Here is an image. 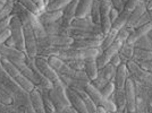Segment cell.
<instances>
[{
	"label": "cell",
	"mask_w": 152,
	"mask_h": 113,
	"mask_svg": "<svg viewBox=\"0 0 152 113\" xmlns=\"http://www.w3.org/2000/svg\"><path fill=\"white\" fill-rule=\"evenodd\" d=\"M17 7H18V13L20 14V16H18V17L20 19V22H22L23 31H24L26 56H28V58H32V59H35V56L38 54V44H37L35 34H34V31H33V28H32L27 17H26L25 13H24L25 8L22 6L20 4H18Z\"/></svg>",
	"instance_id": "1"
},
{
	"label": "cell",
	"mask_w": 152,
	"mask_h": 113,
	"mask_svg": "<svg viewBox=\"0 0 152 113\" xmlns=\"http://www.w3.org/2000/svg\"><path fill=\"white\" fill-rule=\"evenodd\" d=\"M0 62L2 64V67L5 68V71L13 78L15 82L18 84L20 87H23L28 93H31L32 91L35 88V85L31 80H28L24 75H22V72L17 69V67L15 64H13L9 60H7L5 58H1Z\"/></svg>",
	"instance_id": "2"
},
{
	"label": "cell",
	"mask_w": 152,
	"mask_h": 113,
	"mask_svg": "<svg viewBox=\"0 0 152 113\" xmlns=\"http://www.w3.org/2000/svg\"><path fill=\"white\" fill-rule=\"evenodd\" d=\"M84 91L90 96V99L94 102L96 106H103L108 113L117 112V106H116V104H115V102L113 101V99L111 97L110 99H104L103 95L101 94V92L98 88H95L91 83H89L85 86Z\"/></svg>",
	"instance_id": "3"
},
{
	"label": "cell",
	"mask_w": 152,
	"mask_h": 113,
	"mask_svg": "<svg viewBox=\"0 0 152 113\" xmlns=\"http://www.w3.org/2000/svg\"><path fill=\"white\" fill-rule=\"evenodd\" d=\"M9 30L12 33L10 36L15 41V48L25 52V40H24L23 25H22V22L17 15L12 16L10 23H9Z\"/></svg>",
	"instance_id": "4"
},
{
	"label": "cell",
	"mask_w": 152,
	"mask_h": 113,
	"mask_svg": "<svg viewBox=\"0 0 152 113\" xmlns=\"http://www.w3.org/2000/svg\"><path fill=\"white\" fill-rule=\"evenodd\" d=\"M74 42V38L65 35H51L47 34L45 38H38L37 44L38 48H45V46H69Z\"/></svg>",
	"instance_id": "5"
},
{
	"label": "cell",
	"mask_w": 152,
	"mask_h": 113,
	"mask_svg": "<svg viewBox=\"0 0 152 113\" xmlns=\"http://www.w3.org/2000/svg\"><path fill=\"white\" fill-rule=\"evenodd\" d=\"M35 64H37L38 69L40 70V72H41L42 75H45V77H47V78L52 83L53 87H55V86L65 85V84L61 82L59 75L51 68V66L48 63V60H47L45 58H43V56L37 58V59H35Z\"/></svg>",
	"instance_id": "6"
},
{
	"label": "cell",
	"mask_w": 152,
	"mask_h": 113,
	"mask_svg": "<svg viewBox=\"0 0 152 113\" xmlns=\"http://www.w3.org/2000/svg\"><path fill=\"white\" fill-rule=\"evenodd\" d=\"M126 67L128 72L132 74L134 78H136L139 82L152 86V72L141 68L137 62L134 60H128L126 62Z\"/></svg>",
	"instance_id": "7"
},
{
	"label": "cell",
	"mask_w": 152,
	"mask_h": 113,
	"mask_svg": "<svg viewBox=\"0 0 152 113\" xmlns=\"http://www.w3.org/2000/svg\"><path fill=\"white\" fill-rule=\"evenodd\" d=\"M0 56H1V58H5L7 60H9L10 62H13V61H25L26 58H27L24 51H20L16 48L7 46L5 43L0 45Z\"/></svg>",
	"instance_id": "8"
},
{
	"label": "cell",
	"mask_w": 152,
	"mask_h": 113,
	"mask_svg": "<svg viewBox=\"0 0 152 113\" xmlns=\"http://www.w3.org/2000/svg\"><path fill=\"white\" fill-rule=\"evenodd\" d=\"M125 100H126V111L127 112H135L136 111V95H135V87L133 80L127 78L125 86H124Z\"/></svg>",
	"instance_id": "9"
},
{
	"label": "cell",
	"mask_w": 152,
	"mask_h": 113,
	"mask_svg": "<svg viewBox=\"0 0 152 113\" xmlns=\"http://www.w3.org/2000/svg\"><path fill=\"white\" fill-rule=\"evenodd\" d=\"M66 93H67V96L69 99L70 105L75 109L78 113H89L88 110H86V106L83 102L82 97L76 93L75 89L70 87H66Z\"/></svg>",
	"instance_id": "10"
},
{
	"label": "cell",
	"mask_w": 152,
	"mask_h": 113,
	"mask_svg": "<svg viewBox=\"0 0 152 113\" xmlns=\"http://www.w3.org/2000/svg\"><path fill=\"white\" fill-rule=\"evenodd\" d=\"M103 38H81V40H74L70 48L73 49H99L102 44Z\"/></svg>",
	"instance_id": "11"
},
{
	"label": "cell",
	"mask_w": 152,
	"mask_h": 113,
	"mask_svg": "<svg viewBox=\"0 0 152 113\" xmlns=\"http://www.w3.org/2000/svg\"><path fill=\"white\" fill-rule=\"evenodd\" d=\"M24 13H25L26 17L28 19V22H30V24H31L33 31H34V34H35L37 40H38V38H45V35H47V32H45L43 25L40 23L38 16L34 15V14H32L31 12H28L26 8H25V10H24Z\"/></svg>",
	"instance_id": "12"
},
{
	"label": "cell",
	"mask_w": 152,
	"mask_h": 113,
	"mask_svg": "<svg viewBox=\"0 0 152 113\" xmlns=\"http://www.w3.org/2000/svg\"><path fill=\"white\" fill-rule=\"evenodd\" d=\"M78 2H80V0H73L63 9V17L60 20H61V24L64 26H70L73 19L75 18Z\"/></svg>",
	"instance_id": "13"
},
{
	"label": "cell",
	"mask_w": 152,
	"mask_h": 113,
	"mask_svg": "<svg viewBox=\"0 0 152 113\" xmlns=\"http://www.w3.org/2000/svg\"><path fill=\"white\" fill-rule=\"evenodd\" d=\"M128 75V70H127L126 63H121L117 68H116V75L114 78V84L116 89H124L125 83Z\"/></svg>",
	"instance_id": "14"
},
{
	"label": "cell",
	"mask_w": 152,
	"mask_h": 113,
	"mask_svg": "<svg viewBox=\"0 0 152 113\" xmlns=\"http://www.w3.org/2000/svg\"><path fill=\"white\" fill-rule=\"evenodd\" d=\"M146 10V2L145 1H143V0H140L139 5L136 6V8L134 9L132 13L129 14V17L127 19V23H126V27L128 28H133L134 24L139 20V18L143 15V14L145 13Z\"/></svg>",
	"instance_id": "15"
},
{
	"label": "cell",
	"mask_w": 152,
	"mask_h": 113,
	"mask_svg": "<svg viewBox=\"0 0 152 113\" xmlns=\"http://www.w3.org/2000/svg\"><path fill=\"white\" fill-rule=\"evenodd\" d=\"M13 64H15L17 67V69L22 72V75H24L28 79L31 80L35 86H39V80L37 78V75L35 72L32 70V68H30V66L25 62V61H13Z\"/></svg>",
	"instance_id": "16"
},
{
	"label": "cell",
	"mask_w": 152,
	"mask_h": 113,
	"mask_svg": "<svg viewBox=\"0 0 152 113\" xmlns=\"http://www.w3.org/2000/svg\"><path fill=\"white\" fill-rule=\"evenodd\" d=\"M39 17V20L42 25H47V24H51V23H56L58 20H60L63 17V10H52V12H48L45 10Z\"/></svg>",
	"instance_id": "17"
},
{
	"label": "cell",
	"mask_w": 152,
	"mask_h": 113,
	"mask_svg": "<svg viewBox=\"0 0 152 113\" xmlns=\"http://www.w3.org/2000/svg\"><path fill=\"white\" fill-rule=\"evenodd\" d=\"M30 97H31L32 106H33L34 113H45L41 92L38 91L37 88H34L31 93H30Z\"/></svg>",
	"instance_id": "18"
},
{
	"label": "cell",
	"mask_w": 152,
	"mask_h": 113,
	"mask_svg": "<svg viewBox=\"0 0 152 113\" xmlns=\"http://www.w3.org/2000/svg\"><path fill=\"white\" fill-rule=\"evenodd\" d=\"M96 58H88L84 60V71L88 75L89 79L92 82L98 77V66H96Z\"/></svg>",
	"instance_id": "19"
},
{
	"label": "cell",
	"mask_w": 152,
	"mask_h": 113,
	"mask_svg": "<svg viewBox=\"0 0 152 113\" xmlns=\"http://www.w3.org/2000/svg\"><path fill=\"white\" fill-rule=\"evenodd\" d=\"M94 0H80L78 6L76 9V18H83V17H88L92 8V4Z\"/></svg>",
	"instance_id": "20"
},
{
	"label": "cell",
	"mask_w": 152,
	"mask_h": 113,
	"mask_svg": "<svg viewBox=\"0 0 152 113\" xmlns=\"http://www.w3.org/2000/svg\"><path fill=\"white\" fill-rule=\"evenodd\" d=\"M115 75H116V68H115L111 63L109 62L108 64H106L102 69L99 70V72H98V78H100L102 80L109 83L115 78Z\"/></svg>",
	"instance_id": "21"
},
{
	"label": "cell",
	"mask_w": 152,
	"mask_h": 113,
	"mask_svg": "<svg viewBox=\"0 0 152 113\" xmlns=\"http://www.w3.org/2000/svg\"><path fill=\"white\" fill-rule=\"evenodd\" d=\"M74 89V88H73ZM76 93L80 95L81 97H82L83 102H84V104H85V106H86V110H88V112L89 113H96V105H95V103L93 101L90 99V96L86 93H85V91L84 89H75Z\"/></svg>",
	"instance_id": "22"
},
{
	"label": "cell",
	"mask_w": 152,
	"mask_h": 113,
	"mask_svg": "<svg viewBox=\"0 0 152 113\" xmlns=\"http://www.w3.org/2000/svg\"><path fill=\"white\" fill-rule=\"evenodd\" d=\"M115 104L117 106V112H123L126 109V100L124 89H116L115 91Z\"/></svg>",
	"instance_id": "23"
},
{
	"label": "cell",
	"mask_w": 152,
	"mask_h": 113,
	"mask_svg": "<svg viewBox=\"0 0 152 113\" xmlns=\"http://www.w3.org/2000/svg\"><path fill=\"white\" fill-rule=\"evenodd\" d=\"M128 17H129V13H127V12H125V10H123V12L118 15V17L116 18V20L111 24V28H114V30H116V31H121L123 27L126 26Z\"/></svg>",
	"instance_id": "24"
},
{
	"label": "cell",
	"mask_w": 152,
	"mask_h": 113,
	"mask_svg": "<svg viewBox=\"0 0 152 113\" xmlns=\"http://www.w3.org/2000/svg\"><path fill=\"white\" fill-rule=\"evenodd\" d=\"M134 48H140V49H144V50L152 51V38H149V35H143L140 38H137L133 43Z\"/></svg>",
	"instance_id": "25"
},
{
	"label": "cell",
	"mask_w": 152,
	"mask_h": 113,
	"mask_svg": "<svg viewBox=\"0 0 152 113\" xmlns=\"http://www.w3.org/2000/svg\"><path fill=\"white\" fill-rule=\"evenodd\" d=\"M90 16L92 22L96 24V25H100V19H101V14H100V0H94L93 4H92V8H91V12H90Z\"/></svg>",
	"instance_id": "26"
},
{
	"label": "cell",
	"mask_w": 152,
	"mask_h": 113,
	"mask_svg": "<svg viewBox=\"0 0 152 113\" xmlns=\"http://www.w3.org/2000/svg\"><path fill=\"white\" fill-rule=\"evenodd\" d=\"M133 52H134V46L133 44H128L127 42H124L121 48L119 49V54L121 56V60L125 58L126 62L128 60H132L133 58Z\"/></svg>",
	"instance_id": "27"
},
{
	"label": "cell",
	"mask_w": 152,
	"mask_h": 113,
	"mask_svg": "<svg viewBox=\"0 0 152 113\" xmlns=\"http://www.w3.org/2000/svg\"><path fill=\"white\" fill-rule=\"evenodd\" d=\"M117 34H118V31H116L114 28H111L108 34H106L104 36H103V40H102V44H101V48L102 51L106 50L108 46H110L111 44L115 42V40L117 38Z\"/></svg>",
	"instance_id": "28"
},
{
	"label": "cell",
	"mask_w": 152,
	"mask_h": 113,
	"mask_svg": "<svg viewBox=\"0 0 152 113\" xmlns=\"http://www.w3.org/2000/svg\"><path fill=\"white\" fill-rule=\"evenodd\" d=\"M73 0H53L49 2L45 6V10L48 12H52V10H63L65 7L69 4Z\"/></svg>",
	"instance_id": "29"
},
{
	"label": "cell",
	"mask_w": 152,
	"mask_h": 113,
	"mask_svg": "<svg viewBox=\"0 0 152 113\" xmlns=\"http://www.w3.org/2000/svg\"><path fill=\"white\" fill-rule=\"evenodd\" d=\"M133 56L136 60L140 61H145V60H151L152 59V51L140 49V48H134Z\"/></svg>",
	"instance_id": "30"
},
{
	"label": "cell",
	"mask_w": 152,
	"mask_h": 113,
	"mask_svg": "<svg viewBox=\"0 0 152 113\" xmlns=\"http://www.w3.org/2000/svg\"><path fill=\"white\" fill-rule=\"evenodd\" d=\"M15 7V0H6L4 7L0 9V20H4L5 18L9 17Z\"/></svg>",
	"instance_id": "31"
},
{
	"label": "cell",
	"mask_w": 152,
	"mask_h": 113,
	"mask_svg": "<svg viewBox=\"0 0 152 113\" xmlns=\"http://www.w3.org/2000/svg\"><path fill=\"white\" fill-rule=\"evenodd\" d=\"M41 94H42V100H43V105H45V113H57L56 109H55L53 104H52V102H51L50 97H49L48 91L43 89V92H41Z\"/></svg>",
	"instance_id": "32"
},
{
	"label": "cell",
	"mask_w": 152,
	"mask_h": 113,
	"mask_svg": "<svg viewBox=\"0 0 152 113\" xmlns=\"http://www.w3.org/2000/svg\"><path fill=\"white\" fill-rule=\"evenodd\" d=\"M19 4L22 5V6L26 8L28 12H31L32 14H34V15H37V16H40L41 15V10L38 8V6L32 1V0H17Z\"/></svg>",
	"instance_id": "33"
},
{
	"label": "cell",
	"mask_w": 152,
	"mask_h": 113,
	"mask_svg": "<svg viewBox=\"0 0 152 113\" xmlns=\"http://www.w3.org/2000/svg\"><path fill=\"white\" fill-rule=\"evenodd\" d=\"M150 22H152V9L146 10L145 13L140 17L139 20L134 24L133 28L135 30V28H137V27H140V26L144 25V24H148V23H150Z\"/></svg>",
	"instance_id": "34"
},
{
	"label": "cell",
	"mask_w": 152,
	"mask_h": 113,
	"mask_svg": "<svg viewBox=\"0 0 152 113\" xmlns=\"http://www.w3.org/2000/svg\"><path fill=\"white\" fill-rule=\"evenodd\" d=\"M13 96L10 95L9 92H7L2 86H0V103L5 105H10L13 103Z\"/></svg>",
	"instance_id": "35"
},
{
	"label": "cell",
	"mask_w": 152,
	"mask_h": 113,
	"mask_svg": "<svg viewBox=\"0 0 152 113\" xmlns=\"http://www.w3.org/2000/svg\"><path fill=\"white\" fill-rule=\"evenodd\" d=\"M115 91H116V87H115L114 82L111 80V82L107 83L106 86L102 88L100 92H101V94L103 95L104 99H110V97L115 94Z\"/></svg>",
	"instance_id": "36"
},
{
	"label": "cell",
	"mask_w": 152,
	"mask_h": 113,
	"mask_svg": "<svg viewBox=\"0 0 152 113\" xmlns=\"http://www.w3.org/2000/svg\"><path fill=\"white\" fill-rule=\"evenodd\" d=\"M139 2H140V0H127L126 2H125V8H124V10L131 14L134 9L136 8V6L139 5Z\"/></svg>",
	"instance_id": "37"
},
{
	"label": "cell",
	"mask_w": 152,
	"mask_h": 113,
	"mask_svg": "<svg viewBox=\"0 0 152 113\" xmlns=\"http://www.w3.org/2000/svg\"><path fill=\"white\" fill-rule=\"evenodd\" d=\"M66 63L70 68L76 70H83L84 68V60H72V61H67Z\"/></svg>",
	"instance_id": "38"
},
{
	"label": "cell",
	"mask_w": 152,
	"mask_h": 113,
	"mask_svg": "<svg viewBox=\"0 0 152 113\" xmlns=\"http://www.w3.org/2000/svg\"><path fill=\"white\" fill-rule=\"evenodd\" d=\"M129 34H131V32H129V28L128 27H123L121 31H118V34H117V38H119L123 42H126V40L128 38L129 36Z\"/></svg>",
	"instance_id": "39"
},
{
	"label": "cell",
	"mask_w": 152,
	"mask_h": 113,
	"mask_svg": "<svg viewBox=\"0 0 152 113\" xmlns=\"http://www.w3.org/2000/svg\"><path fill=\"white\" fill-rule=\"evenodd\" d=\"M110 1H111L113 8H115L119 14L124 10V8H125V2H124L123 0H110Z\"/></svg>",
	"instance_id": "40"
},
{
	"label": "cell",
	"mask_w": 152,
	"mask_h": 113,
	"mask_svg": "<svg viewBox=\"0 0 152 113\" xmlns=\"http://www.w3.org/2000/svg\"><path fill=\"white\" fill-rule=\"evenodd\" d=\"M121 61H123V60H121V54H119V52H117V53L110 59V63L114 66L115 68H117L121 63H123Z\"/></svg>",
	"instance_id": "41"
},
{
	"label": "cell",
	"mask_w": 152,
	"mask_h": 113,
	"mask_svg": "<svg viewBox=\"0 0 152 113\" xmlns=\"http://www.w3.org/2000/svg\"><path fill=\"white\" fill-rule=\"evenodd\" d=\"M137 64L141 68L148 70V71L152 70V59L151 60H145V61H140V62H137Z\"/></svg>",
	"instance_id": "42"
},
{
	"label": "cell",
	"mask_w": 152,
	"mask_h": 113,
	"mask_svg": "<svg viewBox=\"0 0 152 113\" xmlns=\"http://www.w3.org/2000/svg\"><path fill=\"white\" fill-rule=\"evenodd\" d=\"M10 18H12V16L7 17V18H5L4 20H0V33H1V32H4L5 30H7V28H9Z\"/></svg>",
	"instance_id": "43"
},
{
	"label": "cell",
	"mask_w": 152,
	"mask_h": 113,
	"mask_svg": "<svg viewBox=\"0 0 152 113\" xmlns=\"http://www.w3.org/2000/svg\"><path fill=\"white\" fill-rule=\"evenodd\" d=\"M10 35H12V33H10V30H9V28H7V30H5L4 32H1V33H0V45L2 43H5L6 40L9 38Z\"/></svg>",
	"instance_id": "44"
},
{
	"label": "cell",
	"mask_w": 152,
	"mask_h": 113,
	"mask_svg": "<svg viewBox=\"0 0 152 113\" xmlns=\"http://www.w3.org/2000/svg\"><path fill=\"white\" fill-rule=\"evenodd\" d=\"M118 15H119V13H118V12H117L115 8H111V9H110V13H109V18H110L111 24H113L115 20H116V18L118 17Z\"/></svg>",
	"instance_id": "45"
},
{
	"label": "cell",
	"mask_w": 152,
	"mask_h": 113,
	"mask_svg": "<svg viewBox=\"0 0 152 113\" xmlns=\"http://www.w3.org/2000/svg\"><path fill=\"white\" fill-rule=\"evenodd\" d=\"M32 1L38 6V8L41 10V14H42V12H45V0H32Z\"/></svg>",
	"instance_id": "46"
},
{
	"label": "cell",
	"mask_w": 152,
	"mask_h": 113,
	"mask_svg": "<svg viewBox=\"0 0 152 113\" xmlns=\"http://www.w3.org/2000/svg\"><path fill=\"white\" fill-rule=\"evenodd\" d=\"M5 44H6L7 46H10V48H15V41L13 40V38L12 36H9V38L6 40V42H5Z\"/></svg>",
	"instance_id": "47"
},
{
	"label": "cell",
	"mask_w": 152,
	"mask_h": 113,
	"mask_svg": "<svg viewBox=\"0 0 152 113\" xmlns=\"http://www.w3.org/2000/svg\"><path fill=\"white\" fill-rule=\"evenodd\" d=\"M96 113H108L106 111V109L103 106H98L96 107Z\"/></svg>",
	"instance_id": "48"
},
{
	"label": "cell",
	"mask_w": 152,
	"mask_h": 113,
	"mask_svg": "<svg viewBox=\"0 0 152 113\" xmlns=\"http://www.w3.org/2000/svg\"><path fill=\"white\" fill-rule=\"evenodd\" d=\"M146 9H148V10L152 9V0H150V1L146 4Z\"/></svg>",
	"instance_id": "49"
},
{
	"label": "cell",
	"mask_w": 152,
	"mask_h": 113,
	"mask_svg": "<svg viewBox=\"0 0 152 113\" xmlns=\"http://www.w3.org/2000/svg\"><path fill=\"white\" fill-rule=\"evenodd\" d=\"M5 71V68L2 67V64H1V62H0V72H4Z\"/></svg>",
	"instance_id": "50"
},
{
	"label": "cell",
	"mask_w": 152,
	"mask_h": 113,
	"mask_svg": "<svg viewBox=\"0 0 152 113\" xmlns=\"http://www.w3.org/2000/svg\"><path fill=\"white\" fill-rule=\"evenodd\" d=\"M4 5H5V2H4V1H0V9L4 7Z\"/></svg>",
	"instance_id": "51"
},
{
	"label": "cell",
	"mask_w": 152,
	"mask_h": 113,
	"mask_svg": "<svg viewBox=\"0 0 152 113\" xmlns=\"http://www.w3.org/2000/svg\"><path fill=\"white\" fill-rule=\"evenodd\" d=\"M148 35H149V38H152V30L149 32V33H148Z\"/></svg>",
	"instance_id": "52"
},
{
	"label": "cell",
	"mask_w": 152,
	"mask_h": 113,
	"mask_svg": "<svg viewBox=\"0 0 152 113\" xmlns=\"http://www.w3.org/2000/svg\"><path fill=\"white\" fill-rule=\"evenodd\" d=\"M49 2H50V0H45V6H47V5H48V4H49Z\"/></svg>",
	"instance_id": "53"
},
{
	"label": "cell",
	"mask_w": 152,
	"mask_h": 113,
	"mask_svg": "<svg viewBox=\"0 0 152 113\" xmlns=\"http://www.w3.org/2000/svg\"><path fill=\"white\" fill-rule=\"evenodd\" d=\"M143 1H145L146 4H148V2H149V1H150V0H143Z\"/></svg>",
	"instance_id": "54"
},
{
	"label": "cell",
	"mask_w": 152,
	"mask_h": 113,
	"mask_svg": "<svg viewBox=\"0 0 152 113\" xmlns=\"http://www.w3.org/2000/svg\"><path fill=\"white\" fill-rule=\"evenodd\" d=\"M0 1H4V2H6V0H0Z\"/></svg>",
	"instance_id": "55"
},
{
	"label": "cell",
	"mask_w": 152,
	"mask_h": 113,
	"mask_svg": "<svg viewBox=\"0 0 152 113\" xmlns=\"http://www.w3.org/2000/svg\"><path fill=\"white\" fill-rule=\"evenodd\" d=\"M127 113H136V112H127Z\"/></svg>",
	"instance_id": "56"
},
{
	"label": "cell",
	"mask_w": 152,
	"mask_h": 113,
	"mask_svg": "<svg viewBox=\"0 0 152 113\" xmlns=\"http://www.w3.org/2000/svg\"><path fill=\"white\" fill-rule=\"evenodd\" d=\"M123 1H124V2H126V1H127V0H123Z\"/></svg>",
	"instance_id": "57"
},
{
	"label": "cell",
	"mask_w": 152,
	"mask_h": 113,
	"mask_svg": "<svg viewBox=\"0 0 152 113\" xmlns=\"http://www.w3.org/2000/svg\"><path fill=\"white\" fill-rule=\"evenodd\" d=\"M51 1H53V0H50V2H51Z\"/></svg>",
	"instance_id": "58"
}]
</instances>
